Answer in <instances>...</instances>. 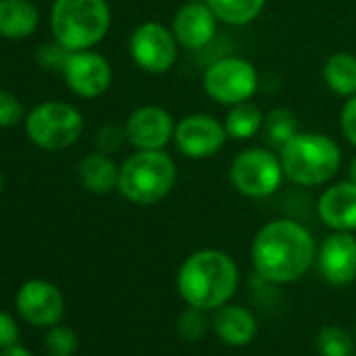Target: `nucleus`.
Listing matches in <instances>:
<instances>
[{"mask_svg": "<svg viewBox=\"0 0 356 356\" xmlns=\"http://www.w3.org/2000/svg\"><path fill=\"white\" fill-rule=\"evenodd\" d=\"M316 245L310 231L287 218L264 225L252 243V262L268 283H293L314 262Z\"/></svg>", "mask_w": 356, "mask_h": 356, "instance_id": "nucleus-1", "label": "nucleus"}, {"mask_svg": "<svg viewBox=\"0 0 356 356\" xmlns=\"http://www.w3.org/2000/svg\"><path fill=\"white\" fill-rule=\"evenodd\" d=\"M176 283L189 306L216 310L235 296L239 268L229 254L220 250H202L183 262Z\"/></svg>", "mask_w": 356, "mask_h": 356, "instance_id": "nucleus-2", "label": "nucleus"}, {"mask_svg": "<svg viewBox=\"0 0 356 356\" xmlns=\"http://www.w3.org/2000/svg\"><path fill=\"white\" fill-rule=\"evenodd\" d=\"M279 159L287 181L300 187H316L335 176L341 151L327 134L298 132L281 147Z\"/></svg>", "mask_w": 356, "mask_h": 356, "instance_id": "nucleus-3", "label": "nucleus"}, {"mask_svg": "<svg viewBox=\"0 0 356 356\" xmlns=\"http://www.w3.org/2000/svg\"><path fill=\"white\" fill-rule=\"evenodd\" d=\"M111 26L107 0H55L51 30L67 51H86L99 44Z\"/></svg>", "mask_w": 356, "mask_h": 356, "instance_id": "nucleus-4", "label": "nucleus"}, {"mask_svg": "<svg viewBox=\"0 0 356 356\" xmlns=\"http://www.w3.org/2000/svg\"><path fill=\"white\" fill-rule=\"evenodd\" d=\"M176 183V163L163 151H138L130 155L120 168V193L136 204L151 206L161 202Z\"/></svg>", "mask_w": 356, "mask_h": 356, "instance_id": "nucleus-5", "label": "nucleus"}, {"mask_svg": "<svg viewBox=\"0 0 356 356\" xmlns=\"http://www.w3.org/2000/svg\"><path fill=\"white\" fill-rule=\"evenodd\" d=\"M84 130L82 113L61 101H47L36 105L26 118V132L34 145L47 151H61L72 147Z\"/></svg>", "mask_w": 356, "mask_h": 356, "instance_id": "nucleus-6", "label": "nucleus"}, {"mask_svg": "<svg viewBox=\"0 0 356 356\" xmlns=\"http://www.w3.org/2000/svg\"><path fill=\"white\" fill-rule=\"evenodd\" d=\"M281 159L268 149L254 147L241 151L229 170L231 185L245 197L262 200L273 195L283 183Z\"/></svg>", "mask_w": 356, "mask_h": 356, "instance_id": "nucleus-7", "label": "nucleus"}, {"mask_svg": "<svg viewBox=\"0 0 356 356\" xmlns=\"http://www.w3.org/2000/svg\"><path fill=\"white\" fill-rule=\"evenodd\" d=\"M204 90L216 103L233 107L254 97L258 90V72L248 59L222 57L206 70Z\"/></svg>", "mask_w": 356, "mask_h": 356, "instance_id": "nucleus-8", "label": "nucleus"}, {"mask_svg": "<svg viewBox=\"0 0 356 356\" xmlns=\"http://www.w3.org/2000/svg\"><path fill=\"white\" fill-rule=\"evenodd\" d=\"M132 61L149 74H165L178 57V40L159 22L140 24L128 40Z\"/></svg>", "mask_w": 356, "mask_h": 356, "instance_id": "nucleus-9", "label": "nucleus"}, {"mask_svg": "<svg viewBox=\"0 0 356 356\" xmlns=\"http://www.w3.org/2000/svg\"><path fill=\"white\" fill-rule=\"evenodd\" d=\"M227 138L229 134L225 130V124L208 113L187 115L174 128L176 149L191 159H206L216 155L225 147Z\"/></svg>", "mask_w": 356, "mask_h": 356, "instance_id": "nucleus-10", "label": "nucleus"}, {"mask_svg": "<svg viewBox=\"0 0 356 356\" xmlns=\"http://www.w3.org/2000/svg\"><path fill=\"white\" fill-rule=\"evenodd\" d=\"M61 74H63L70 90L76 92L78 97H84V99L101 97L111 86L109 61L103 55L92 53L90 49L72 51Z\"/></svg>", "mask_w": 356, "mask_h": 356, "instance_id": "nucleus-11", "label": "nucleus"}, {"mask_svg": "<svg viewBox=\"0 0 356 356\" xmlns=\"http://www.w3.org/2000/svg\"><path fill=\"white\" fill-rule=\"evenodd\" d=\"M172 115L157 105H145L134 109L126 120V140L138 151L163 149L174 138Z\"/></svg>", "mask_w": 356, "mask_h": 356, "instance_id": "nucleus-12", "label": "nucleus"}, {"mask_svg": "<svg viewBox=\"0 0 356 356\" xmlns=\"http://www.w3.org/2000/svg\"><path fill=\"white\" fill-rule=\"evenodd\" d=\"M19 314L38 327H53L61 321L65 310L63 293L44 279H32L17 291Z\"/></svg>", "mask_w": 356, "mask_h": 356, "instance_id": "nucleus-13", "label": "nucleus"}, {"mask_svg": "<svg viewBox=\"0 0 356 356\" xmlns=\"http://www.w3.org/2000/svg\"><path fill=\"white\" fill-rule=\"evenodd\" d=\"M318 270L331 285H348L356 279V237L335 231L323 239L318 250Z\"/></svg>", "mask_w": 356, "mask_h": 356, "instance_id": "nucleus-14", "label": "nucleus"}, {"mask_svg": "<svg viewBox=\"0 0 356 356\" xmlns=\"http://www.w3.org/2000/svg\"><path fill=\"white\" fill-rule=\"evenodd\" d=\"M216 28L218 17L208 3H185L172 19V32L178 44L189 51H200L210 44L216 36Z\"/></svg>", "mask_w": 356, "mask_h": 356, "instance_id": "nucleus-15", "label": "nucleus"}, {"mask_svg": "<svg viewBox=\"0 0 356 356\" xmlns=\"http://www.w3.org/2000/svg\"><path fill=\"white\" fill-rule=\"evenodd\" d=\"M318 216L333 231H356V183L331 185L318 200Z\"/></svg>", "mask_w": 356, "mask_h": 356, "instance_id": "nucleus-16", "label": "nucleus"}, {"mask_svg": "<svg viewBox=\"0 0 356 356\" xmlns=\"http://www.w3.org/2000/svg\"><path fill=\"white\" fill-rule=\"evenodd\" d=\"M212 318L216 335L229 346H248L258 331L256 316L243 306H220Z\"/></svg>", "mask_w": 356, "mask_h": 356, "instance_id": "nucleus-17", "label": "nucleus"}, {"mask_svg": "<svg viewBox=\"0 0 356 356\" xmlns=\"http://www.w3.org/2000/svg\"><path fill=\"white\" fill-rule=\"evenodd\" d=\"M40 13L30 0H0V36L22 40L36 32Z\"/></svg>", "mask_w": 356, "mask_h": 356, "instance_id": "nucleus-18", "label": "nucleus"}, {"mask_svg": "<svg viewBox=\"0 0 356 356\" xmlns=\"http://www.w3.org/2000/svg\"><path fill=\"white\" fill-rule=\"evenodd\" d=\"M78 176L86 191L103 195L118 189L120 168L105 153H90L78 165Z\"/></svg>", "mask_w": 356, "mask_h": 356, "instance_id": "nucleus-19", "label": "nucleus"}, {"mask_svg": "<svg viewBox=\"0 0 356 356\" xmlns=\"http://www.w3.org/2000/svg\"><path fill=\"white\" fill-rule=\"evenodd\" d=\"M323 80L339 97L356 95V57L350 53H333L323 65Z\"/></svg>", "mask_w": 356, "mask_h": 356, "instance_id": "nucleus-20", "label": "nucleus"}, {"mask_svg": "<svg viewBox=\"0 0 356 356\" xmlns=\"http://www.w3.org/2000/svg\"><path fill=\"white\" fill-rule=\"evenodd\" d=\"M264 3L266 0H208L218 22L235 28L252 24L262 13Z\"/></svg>", "mask_w": 356, "mask_h": 356, "instance_id": "nucleus-21", "label": "nucleus"}, {"mask_svg": "<svg viewBox=\"0 0 356 356\" xmlns=\"http://www.w3.org/2000/svg\"><path fill=\"white\" fill-rule=\"evenodd\" d=\"M264 124V115L262 111L250 103V101H243V103H237L231 107L227 120H225V130L229 134V138H235V140H245V138H252Z\"/></svg>", "mask_w": 356, "mask_h": 356, "instance_id": "nucleus-22", "label": "nucleus"}, {"mask_svg": "<svg viewBox=\"0 0 356 356\" xmlns=\"http://www.w3.org/2000/svg\"><path fill=\"white\" fill-rule=\"evenodd\" d=\"M262 130H264L266 143H270V145L281 149L291 136L298 134V120H296V115L289 109L277 107L268 115H264Z\"/></svg>", "mask_w": 356, "mask_h": 356, "instance_id": "nucleus-23", "label": "nucleus"}, {"mask_svg": "<svg viewBox=\"0 0 356 356\" xmlns=\"http://www.w3.org/2000/svg\"><path fill=\"white\" fill-rule=\"evenodd\" d=\"M316 350L321 356H352L354 339L339 325H327L316 335Z\"/></svg>", "mask_w": 356, "mask_h": 356, "instance_id": "nucleus-24", "label": "nucleus"}, {"mask_svg": "<svg viewBox=\"0 0 356 356\" xmlns=\"http://www.w3.org/2000/svg\"><path fill=\"white\" fill-rule=\"evenodd\" d=\"M47 350L51 356H74L78 350V337L70 327L53 325L44 337Z\"/></svg>", "mask_w": 356, "mask_h": 356, "instance_id": "nucleus-25", "label": "nucleus"}, {"mask_svg": "<svg viewBox=\"0 0 356 356\" xmlns=\"http://www.w3.org/2000/svg\"><path fill=\"white\" fill-rule=\"evenodd\" d=\"M204 312L206 310L195 308V306L185 310L181 316H178V323H176L178 335H181L183 339H187V341H197L200 337H204V333L208 329V318H206Z\"/></svg>", "mask_w": 356, "mask_h": 356, "instance_id": "nucleus-26", "label": "nucleus"}, {"mask_svg": "<svg viewBox=\"0 0 356 356\" xmlns=\"http://www.w3.org/2000/svg\"><path fill=\"white\" fill-rule=\"evenodd\" d=\"M24 105L22 101L7 92V90H0V128H9V126H15L24 120Z\"/></svg>", "mask_w": 356, "mask_h": 356, "instance_id": "nucleus-27", "label": "nucleus"}, {"mask_svg": "<svg viewBox=\"0 0 356 356\" xmlns=\"http://www.w3.org/2000/svg\"><path fill=\"white\" fill-rule=\"evenodd\" d=\"M72 51H67L63 44L55 42V44H47V47H40L38 49V63L49 67V70H63L67 57H70Z\"/></svg>", "mask_w": 356, "mask_h": 356, "instance_id": "nucleus-28", "label": "nucleus"}, {"mask_svg": "<svg viewBox=\"0 0 356 356\" xmlns=\"http://www.w3.org/2000/svg\"><path fill=\"white\" fill-rule=\"evenodd\" d=\"M339 122H341V132H343V136L348 138L350 145L356 147V95L348 97V101L343 103Z\"/></svg>", "mask_w": 356, "mask_h": 356, "instance_id": "nucleus-29", "label": "nucleus"}, {"mask_svg": "<svg viewBox=\"0 0 356 356\" xmlns=\"http://www.w3.org/2000/svg\"><path fill=\"white\" fill-rule=\"evenodd\" d=\"M17 337H19V327L15 318L9 312L0 310V350L17 343Z\"/></svg>", "mask_w": 356, "mask_h": 356, "instance_id": "nucleus-30", "label": "nucleus"}, {"mask_svg": "<svg viewBox=\"0 0 356 356\" xmlns=\"http://www.w3.org/2000/svg\"><path fill=\"white\" fill-rule=\"evenodd\" d=\"M126 136V132H122L120 128L115 126H105L99 130V136H97V143H99V149L101 153H111L115 151L120 145H122V138Z\"/></svg>", "mask_w": 356, "mask_h": 356, "instance_id": "nucleus-31", "label": "nucleus"}, {"mask_svg": "<svg viewBox=\"0 0 356 356\" xmlns=\"http://www.w3.org/2000/svg\"><path fill=\"white\" fill-rule=\"evenodd\" d=\"M0 356H34V354H32V352H28L26 348H22V346L13 343V346H9V348H5L3 352H0Z\"/></svg>", "mask_w": 356, "mask_h": 356, "instance_id": "nucleus-32", "label": "nucleus"}, {"mask_svg": "<svg viewBox=\"0 0 356 356\" xmlns=\"http://www.w3.org/2000/svg\"><path fill=\"white\" fill-rule=\"evenodd\" d=\"M350 181L356 183V157H354L352 163H350Z\"/></svg>", "mask_w": 356, "mask_h": 356, "instance_id": "nucleus-33", "label": "nucleus"}, {"mask_svg": "<svg viewBox=\"0 0 356 356\" xmlns=\"http://www.w3.org/2000/svg\"><path fill=\"white\" fill-rule=\"evenodd\" d=\"M187 3H208V0H187Z\"/></svg>", "mask_w": 356, "mask_h": 356, "instance_id": "nucleus-34", "label": "nucleus"}, {"mask_svg": "<svg viewBox=\"0 0 356 356\" xmlns=\"http://www.w3.org/2000/svg\"><path fill=\"white\" fill-rule=\"evenodd\" d=\"M0 191H3V174H0Z\"/></svg>", "mask_w": 356, "mask_h": 356, "instance_id": "nucleus-35", "label": "nucleus"}]
</instances>
